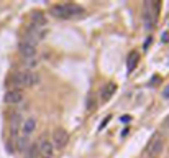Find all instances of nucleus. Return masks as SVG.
<instances>
[{
  "instance_id": "f257e3e1",
  "label": "nucleus",
  "mask_w": 169,
  "mask_h": 158,
  "mask_svg": "<svg viewBox=\"0 0 169 158\" xmlns=\"http://www.w3.org/2000/svg\"><path fill=\"white\" fill-rule=\"evenodd\" d=\"M39 76L35 71L28 69V71H20L12 78V84H15L13 89H20V87H31V86L38 84Z\"/></svg>"
},
{
  "instance_id": "f03ea898",
  "label": "nucleus",
  "mask_w": 169,
  "mask_h": 158,
  "mask_svg": "<svg viewBox=\"0 0 169 158\" xmlns=\"http://www.w3.org/2000/svg\"><path fill=\"white\" fill-rule=\"evenodd\" d=\"M36 150L43 158H51L53 153H54V147H53L51 140L46 137V135H41L36 142Z\"/></svg>"
},
{
  "instance_id": "7ed1b4c3",
  "label": "nucleus",
  "mask_w": 169,
  "mask_h": 158,
  "mask_svg": "<svg viewBox=\"0 0 169 158\" xmlns=\"http://www.w3.org/2000/svg\"><path fill=\"white\" fill-rule=\"evenodd\" d=\"M69 142V135H67V132L64 129H56V130L53 132V138H51V143L54 148H64L66 145Z\"/></svg>"
},
{
  "instance_id": "20e7f679",
  "label": "nucleus",
  "mask_w": 169,
  "mask_h": 158,
  "mask_svg": "<svg viewBox=\"0 0 169 158\" xmlns=\"http://www.w3.org/2000/svg\"><path fill=\"white\" fill-rule=\"evenodd\" d=\"M18 53H20V56L25 59L36 58V46L31 45V43H26V41H20Z\"/></svg>"
},
{
  "instance_id": "39448f33",
  "label": "nucleus",
  "mask_w": 169,
  "mask_h": 158,
  "mask_svg": "<svg viewBox=\"0 0 169 158\" xmlns=\"http://www.w3.org/2000/svg\"><path fill=\"white\" fill-rule=\"evenodd\" d=\"M164 147V140L161 137H154L153 140H151L150 147H148V153H150L151 157H158L159 153H161V150H163Z\"/></svg>"
},
{
  "instance_id": "423d86ee",
  "label": "nucleus",
  "mask_w": 169,
  "mask_h": 158,
  "mask_svg": "<svg viewBox=\"0 0 169 158\" xmlns=\"http://www.w3.org/2000/svg\"><path fill=\"white\" fill-rule=\"evenodd\" d=\"M3 99H5L7 104H20L23 100V92L20 89H10V91H7Z\"/></svg>"
},
{
  "instance_id": "0eeeda50",
  "label": "nucleus",
  "mask_w": 169,
  "mask_h": 158,
  "mask_svg": "<svg viewBox=\"0 0 169 158\" xmlns=\"http://www.w3.org/2000/svg\"><path fill=\"white\" fill-rule=\"evenodd\" d=\"M35 129H36V118L35 117L26 118L25 122H23V125H21V137L28 138L33 132H35Z\"/></svg>"
},
{
  "instance_id": "6e6552de",
  "label": "nucleus",
  "mask_w": 169,
  "mask_h": 158,
  "mask_svg": "<svg viewBox=\"0 0 169 158\" xmlns=\"http://www.w3.org/2000/svg\"><path fill=\"white\" fill-rule=\"evenodd\" d=\"M115 89H117V86L113 84V82H108V84H105L104 87H102V91H100V99H102V100H108V99L113 96Z\"/></svg>"
},
{
  "instance_id": "1a4fd4ad",
  "label": "nucleus",
  "mask_w": 169,
  "mask_h": 158,
  "mask_svg": "<svg viewBox=\"0 0 169 158\" xmlns=\"http://www.w3.org/2000/svg\"><path fill=\"white\" fill-rule=\"evenodd\" d=\"M64 7H66V12H67V17H69V18L79 17V15L84 13V8H81V7L76 5V3H64Z\"/></svg>"
},
{
  "instance_id": "9d476101",
  "label": "nucleus",
  "mask_w": 169,
  "mask_h": 158,
  "mask_svg": "<svg viewBox=\"0 0 169 158\" xmlns=\"http://www.w3.org/2000/svg\"><path fill=\"white\" fill-rule=\"evenodd\" d=\"M51 15H54L56 18H69L67 17V12H66V7H64V3L63 5H54L51 8Z\"/></svg>"
},
{
  "instance_id": "9b49d317",
  "label": "nucleus",
  "mask_w": 169,
  "mask_h": 158,
  "mask_svg": "<svg viewBox=\"0 0 169 158\" xmlns=\"http://www.w3.org/2000/svg\"><path fill=\"white\" fill-rule=\"evenodd\" d=\"M31 20H33V26H35V28H39V26L46 25V17L41 12H35L31 15Z\"/></svg>"
},
{
  "instance_id": "f8f14e48",
  "label": "nucleus",
  "mask_w": 169,
  "mask_h": 158,
  "mask_svg": "<svg viewBox=\"0 0 169 158\" xmlns=\"http://www.w3.org/2000/svg\"><path fill=\"white\" fill-rule=\"evenodd\" d=\"M138 61H140V54L136 51L130 53V56H128V61H126V64H128V71H133L135 68H136Z\"/></svg>"
},
{
  "instance_id": "ddd939ff",
  "label": "nucleus",
  "mask_w": 169,
  "mask_h": 158,
  "mask_svg": "<svg viewBox=\"0 0 169 158\" xmlns=\"http://www.w3.org/2000/svg\"><path fill=\"white\" fill-rule=\"evenodd\" d=\"M28 147H30V143H28V138L26 137H20L18 138V148L21 151H26L28 150Z\"/></svg>"
},
{
  "instance_id": "4468645a",
  "label": "nucleus",
  "mask_w": 169,
  "mask_h": 158,
  "mask_svg": "<svg viewBox=\"0 0 169 158\" xmlns=\"http://www.w3.org/2000/svg\"><path fill=\"white\" fill-rule=\"evenodd\" d=\"M163 96H164V99H169V84L164 87V91H163Z\"/></svg>"
},
{
  "instance_id": "2eb2a0df",
  "label": "nucleus",
  "mask_w": 169,
  "mask_h": 158,
  "mask_svg": "<svg viewBox=\"0 0 169 158\" xmlns=\"http://www.w3.org/2000/svg\"><path fill=\"white\" fill-rule=\"evenodd\" d=\"M122 122H130V115H123V117H122Z\"/></svg>"
},
{
  "instance_id": "dca6fc26",
  "label": "nucleus",
  "mask_w": 169,
  "mask_h": 158,
  "mask_svg": "<svg viewBox=\"0 0 169 158\" xmlns=\"http://www.w3.org/2000/svg\"><path fill=\"white\" fill-rule=\"evenodd\" d=\"M164 127H168V129H169V115L166 117V120H164Z\"/></svg>"
},
{
  "instance_id": "f3484780",
  "label": "nucleus",
  "mask_w": 169,
  "mask_h": 158,
  "mask_svg": "<svg viewBox=\"0 0 169 158\" xmlns=\"http://www.w3.org/2000/svg\"><path fill=\"white\" fill-rule=\"evenodd\" d=\"M163 40H164V41H169V35H168V33H164V35H163Z\"/></svg>"
}]
</instances>
